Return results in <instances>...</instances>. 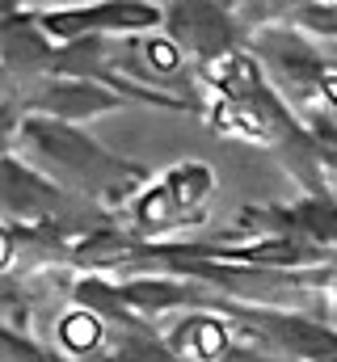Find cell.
Segmentation results:
<instances>
[{
    "mask_svg": "<svg viewBox=\"0 0 337 362\" xmlns=\"http://www.w3.org/2000/svg\"><path fill=\"white\" fill-rule=\"evenodd\" d=\"M156 21H161V13L152 4L110 0V4L76 8V13H51V17H42V30H51V34H88V30H144V25H156Z\"/></svg>",
    "mask_w": 337,
    "mask_h": 362,
    "instance_id": "6da1fadb",
    "label": "cell"
},
{
    "mask_svg": "<svg viewBox=\"0 0 337 362\" xmlns=\"http://www.w3.org/2000/svg\"><path fill=\"white\" fill-rule=\"evenodd\" d=\"M168 30L181 47H190L198 55H224L232 47L228 17L215 8V0H177L168 13Z\"/></svg>",
    "mask_w": 337,
    "mask_h": 362,
    "instance_id": "7a4b0ae2",
    "label": "cell"
},
{
    "mask_svg": "<svg viewBox=\"0 0 337 362\" xmlns=\"http://www.w3.org/2000/svg\"><path fill=\"white\" fill-rule=\"evenodd\" d=\"M55 114H64V118H84V114H97V110H110L114 105V97L101 89H93V85H59V89L51 93V101H47Z\"/></svg>",
    "mask_w": 337,
    "mask_h": 362,
    "instance_id": "3957f363",
    "label": "cell"
},
{
    "mask_svg": "<svg viewBox=\"0 0 337 362\" xmlns=\"http://www.w3.org/2000/svg\"><path fill=\"white\" fill-rule=\"evenodd\" d=\"M64 341H68L72 350H88V346L97 341V325H93L88 316H72V320L64 325Z\"/></svg>",
    "mask_w": 337,
    "mask_h": 362,
    "instance_id": "277c9868",
    "label": "cell"
},
{
    "mask_svg": "<svg viewBox=\"0 0 337 362\" xmlns=\"http://www.w3.org/2000/svg\"><path fill=\"white\" fill-rule=\"evenodd\" d=\"M202 185H207V173L202 169H190L185 177H177V202H198L202 198Z\"/></svg>",
    "mask_w": 337,
    "mask_h": 362,
    "instance_id": "5b68a950",
    "label": "cell"
},
{
    "mask_svg": "<svg viewBox=\"0 0 337 362\" xmlns=\"http://www.w3.org/2000/svg\"><path fill=\"white\" fill-rule=\"evenodd\" d=\"M148 59H152L161 72H173V68H177V55H173L168 42H152V47H148Z\"/></svg>",
    "mask_w": 337,
    "mask_h": 362,
    "instance_id": "8992f818",
    "label": "cell"
},
{
    "mask_svg": "<svg viewBox=\"0 0 337 362\" xmlns=\"http://www.w3.org/2000/svg\"><path fill=\"white\" fill-rule=\"evenodd\" d=\"M219 346H224V337H219V329H211V325H207V329H202V354H215Z\"/></svg>",
    "mask_w": 337,
    "mask_h": 362,
    "instance_id": "52a82bcc",
    "label": "cell"
}]
</instances>
